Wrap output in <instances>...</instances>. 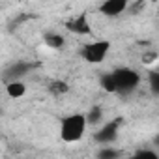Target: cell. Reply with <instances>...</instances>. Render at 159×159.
<instances>
[{"instance_id": "6da1fadb", "label": "cell", "mask_w": 159, "mask_h": 159, "mask_svg": "<svg viewBox=\"0 0 159 159\" xmlns=\"http://www.w3.org/2000/svg\"><path fill=\"white\" fill-rule=\"evenodd\" d=\"M88 125L90 124H88V118L84 112H71L60 120V125H58L60 139L66 144H75L84 137Z\"/></svg>"}, {"instance_id": "7a4b0ae2", "label": "cell", "mask_w": 159, "mask_h": 159, "mask_svg": "<svg viewBox=\"0 0 159 159\" xmlns=\"http://www.w3.org/2000/svg\"><path fill=\"white\" fill-rule=\"evenodd\" d=\"M112 77H114V84H116V94L118 96H129L140 84L139 71H135L131 67H116L112 71Z\"/></svg>"}, {"instance_id": "3957f363", "label": "cell", "mask_w": 159, "mask_h": 159, "mask_svg": "<svg viewBox=\"0 0 159 159\" xmlns=\"http://www.w3.org/2000/svg\"><path fill=\"white\" fill-rule=\"evenodd\" d=\"M109 52H111V41L109 39H94V41H88V43L83 45L81 58L86 64L98 66V64L105 62V58L109 56Z\"/></svg>"}, {"instance_id": "277c9868", "label": "cell", "mask_w": 159, "mask_h": 159, "mask_svg": "<svg viewBox=\"0 0 159 159\" xmlns=\"http://www.w3.org/2000/svg\"><path fill=\"white\" fill-rule=\"evenodd\" d=\"M118 133H120V120H111L94 133V140L98 144H101V146L112 144L118 139Z\"/></svg>"}, {"instance_id": "5b68a950", "label": "cell", "mask_w": 159, "mask_h": 159, "mask_svg": "<svg viewBox=\"0 0 159 159\" xmlns=\"http://www.w3.org/2000/svg\"><path fill=\"white\" fill-rule=\"evenodd\" d=\"M66 28L77 36H90L92 34V26H90V21H88V15L86 13H81L73 17L71 21L66 23Z\"/></svg>"}, {"instance_id": "8992f818", "label": "cell", "mask_w": 159, "mask_h": 159, "mask_svg": "<svg viewBox=\"0 0 159 159\" xmlns=\"http://www.w3.org/2000/svg\"><path fill=\"white\" fill-rule=\"evenodd\" d=\"M129 8V0H103L99 4V11L105 17H118Z\"/></svg>"}, {"instance_id": "52a82bcc", "label": "cell", "mask_w": 159, "mask_h": 159, "mask_svg": "<svg viewBox=\"0 0 159 159\" xmlns=\"http://www.w3.org/2000/svg\"><path fill=\"white\" fill-rule=\"evenodd\" d=\"M30 69H32V66H30L28 62H15V64H11V66L6 69V73H4V81L10 83V81H17V79H23Z\"/></svg>"}, {"instance_id": "ba28073f", "label": "cell", "mask_w": 159, "mask_h": 159, "mask_svg": "<svg viewBox=\"0 0 159 159\" xmlns=\"http://www.w3.org/2000/svg\"><path fill=\"white\" fill-rule=\"evenodd\" d=\"M6 94L11 99H21L26 94V84L21 81V79H17V81H10V83H6Z\"/></svg>"}, {"instance_id": "9c48e42d", "label": "cell", "mask_w": 159, "mask_h": 159, "mask_svg": "<svg viewBox=\"0 0 159 159\" xmlns=\"http://www.w3.org/2000/svg\"><path fill=\"white\" fill-rule=\"evenodd\" d=\"M43 41H45V45L51 47V49H62L64 43H66L64 36H62V34H56V32H49V34H45Z\"/></svg>"}, {"instance_id": "30bf717a", "label": "cell", "mask_w": 159, "mask_h": 159, "mask_svg": "<svg viewBox=\"0 0 159 159\" xmlns=\"http://www.w3.org/2000/svg\"><path fill=\"white\" fill-rule=\"evenodd\" d=\"M148 88L153 96L159 98V69H150L148 71Z\"/></svg>"}, {"instance_id": "8fae6325", "label": "cell", "mask_w": 159, "mask_h": 159, "mask_svg": "<svg viewBox=\"0 0 159 159\" xmlns=\"http://www.w3.org/2000/svg\"><path fill=\"white\" fill-rule=\"evenodd\" d=\"M99 84H101V88H103L105 92H109V94H116V84H114L112 71H111V73H105V75H101V79H99Z\"/></svg>"}, {"instance_id": "7c38bea8", "label": "cell", "mask_w": 159, "mask_h": 159, "mask_svg": "<svg viewBox=\"0 0 159 159\" xmlns=\"http://www.w3.org/2000/svg\"><path fill=\"white\" fill-rule=\"evenodd\" d=\"M86 118H88L90 127H92V125H99V124L103 122V109H101V107H92V109L86 112Z\"/></svg>"}, {"instance_id": "4fadbf2b", "label": "cell", "mask_w": 159, "mask_h": 159, "mask_svg": "<svg viewBox=\"0 0 159 159\" xmlns=\"http://www.w3.org/2000/svg\"><path fill=\"white\" fill-rule=\"evenodd\" d=\"M133 157L137 159H157L159 157V150H155L153 146L152 148H140L133 153Z\"/></svg>"}, {"instance_id": "5bb4252c", "label": "cell", "mask_w": 159, "mask_h": 159, "mask_svg": "<svg viewBox=\"0 0 159 159\" xmlns=\"http://www.w3.org/2000/svg\"><path fill=\"white\" fill-rule=\"evenodd\" d=\"M98 155H99V157H103V159H114V157H120V155H122V152H120V150L111 148V144H105V148H103V150H99V152H98Z\"/></svg>"}, {"instance_id": "9a60e30c", "label": "cell", "mask_w": 159, "mask_h": 159, "mask_svg": "<svg viewBox=\"0 0 159 159\" xmlns=\"http://www.w3.org/2000/svg\"><path fill=\"white\" fill-rule=\"evenodd\" d=\"M69 90V86L64 83V81H54L52 84H51V92L54 94V96H60V94H66Z\"/></svg>"}, {"instance_id": "2e32d148", "label": "cell", "mask_w": 159, "mask_h": 159, "mask_svg": "<svg viewBox=\"0 0 159 159\" xmlns=\"http://www.w3.org/2000/svg\"><path fill=\"white\" fill-rule=\"evenodd\" d=\"M157 58H159V52H157V51H148V52L142 54V64H144V66H152Z\"/></svg>"}, {"instance_id": "e0dca14e", "label": "cell", "mask_w": 159, "mask_h": 159, "mask_svg": "<svg viewBox=\"0 0 159 159\" xmlns=\"http://www.w3.org/2000/svg\"><path fill=\"white\" fill-rule=\"evenodd\" d=\"M152 146H153L155 150H159V131H157V133L152 137Z\"/></svg>"}, {"instance_id": "ac0fdd59", "label": "cell", "mask_w": 159, "mask_h": 159, "mask_svg": "<svg viewBox=\"0 0 159 159\" xmlns=\"http://www.w3.org/2000/svg\"><path fill=\"white\" fill-rule=\"evenodd\" d=\"M157 69H159V66H157Z\"/></svg>"}]
</instances>
